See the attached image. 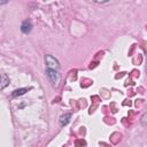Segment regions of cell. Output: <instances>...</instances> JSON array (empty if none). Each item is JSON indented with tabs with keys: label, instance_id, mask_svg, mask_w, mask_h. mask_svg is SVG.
I'll list each match as a JSON object with an SVG mask.
<instances>
[{
	"label": "cell",
	"instance_id": "4",
	"mask_svg": "<svg viewBox=\"0 0 147 147\" xmlns=\"http://www.w3.org/2000/svg\"><path fill=\"white\" fill-rule=\"evenodd\" d=\"M70 118H71V114H69V113H67V114L62 115V116L60 117V124H61L62 126L67 125V124L70 122Z\"/></svg>",
	"mask_w": 147,
	"mask_h": 147
},
{
	"label": "cell",
	"instance_id": "5",
	"mask_svg": "<svg viewBox=\"0 0 147 147\" xmlns=\"http://www.w3.org/2000/svg\"><path fill=\"white\" fill-rule=\"evenodd\" d=\"M9 84V78L7 77L6 74H1V85H0V88L1 90H5V87Z\"/></svg>",
	"mask_w": 147,
	"mask_h": 147
},
{
	"label": "cell",
	"instance_id": "1",
	"mask_svg": "<svg viewBox=\"0 0 147 147\" xmlns=\"http://www.w3.org/2000/svg\"><path fill=\"white\" fill-rule=\"evenodd\" d=\"M46 75L49 79V82L52 83V85L54 87H57L61 80V76L57 72V70H52V69H46Z\"/></svg>",
	"mask_w": 147,
	"mask_h": 147
},
{
	"label": "cell",
	"instance_id": "7",
	"mask_svg": "<svg viewBox=\"0 0 147 147\" xmlns=\"http://www.w3.org/2000/svg\"><path fill=\"white\" fill-rule=\"evenodd\" d=\"M140 123H141L142 126L147 127V113H145V114L140 117Z\"/></svg>",
	"mask_w": 147,
	"mask_h": 147
},
{
	"label": "cell",
	"instance_id": "6",
	"mask_svg": "<svg viewBox=\"0 0 147 147\" xmlns=\"http://www.w3.org/2000/svg\"><path fill=\"white\" fill-rule=\"evenodd\" d=\"M28 91V88H17V90H15V91H13V93H11V95L13 96H18V95H23L25 92Z\"/></svg>",
	"mask_w": 147,
	"mask_h": 147
},
{
	"label": "cell",
	"instance_id": "2",
	"mask_svg": "<svg viewBox=\"0 0 147 147\" xmlns=\"http://www.w3.org/2000/svg\"><path fill=\"white\" fill-rule=\"evenodd\" d=\"M45 62H46V65H47V69H52V70H57L60 68V63L59 61L52 56V55H46L45 57Z\"/></svg>",
	"mask_w": 147,
	"mask_h": 147
},
{
	"label": "cell",
	"instance_id": "3",
	"mask_svg": "<svg viewBox=\"0 0 147 147\" xmlns=\"http://www.w3.org/2000/svg\"><path fill=\"white\" fill-rule=\"evenodd\" d=\"M21 30L23 33H29L31 30H32V23L30 20H25L22 22L21 24Z\"/></svg>",
	"mask_w": 147,
	"mask_h": 147
}]
</instances>
